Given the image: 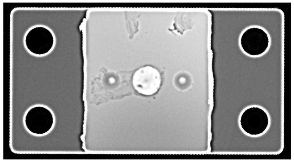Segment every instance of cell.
Wrapping results in <instances>:
<instances>
[{"label":"cell","mask_w":294,"mask_h":162,"mask_svg":"<svg viewBox=\"0 0 294 162\" xmlns=\"http://www.w3.org/2000/svg\"><path fill=\"white\" fill-rule=\"evenodd\" d=\"M161 78L157 70L150 66L140 68L134 75L133 84L139 93L145 95L155 93L160 85Z\"/></svg>","instance_id":"1"}]
</instances>
